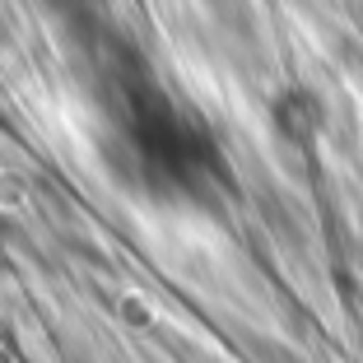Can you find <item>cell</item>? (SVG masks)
<instances>
[{"mask_svg": "<svg viewBox=\"0 0 363 363\" xmlns=\"http://www.w3.org/2000/svg\"><path fill=\"white\" fill-rule=\"evenodd\" d=\"M89 84L103 163L130 196L159 210H214L233 186L224 135L117 28L89 38Z\"/></svg>", "mask_w": 363, "mask_h": 363, "instance_id": "obj_1", "label": "cell"}, {"mask_svg": "<svg viewBox=\"0 0 363 363\" xmlns=\"http://www.w3.org/2000/svg\"><path fill=\"white\" fill-rule=\"evenodd\" d=\"M270 126L294 150H317L326 135V103L308 84H284L270 94Z\"/></svg>", "mask_w": 363, "mask_h": 363, "instance_id": "obj_2", "label": "cell"}, {"mask_svg": "<svg viewBox=\"0 0 363 363\" xmlns=\"http://www.w3.org/2000/svg\"><path fill=\"white\" fill-rule=\"evenodd\" d=\"M38 5L56 23H65L75 43H89V38L112 28V0H38Z\"/></svg>", "mask_w": 363, "mask_h": 363, "instance_id": "obj_3", "label": "cell"}]
</instances>
